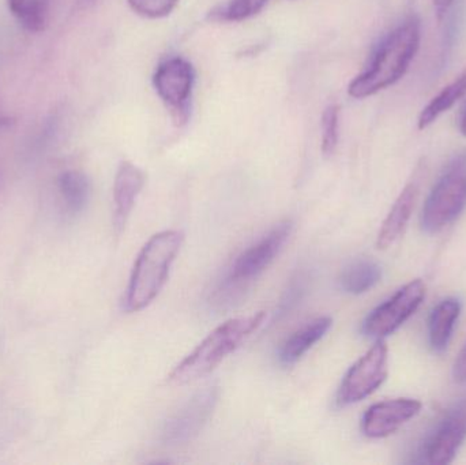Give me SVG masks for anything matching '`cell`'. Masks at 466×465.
<instances>
[{"mask_svg": "<svg viewBox=\"0 0 466 465\" xmlns=\"http://www.w3.org/2000/svg\"><path fill=\"white\" fill-rule=\"evenodd\" d=\"M420 40V22L415 16L389 33L375 51L369 67L350 82L348 87L350 97H370L399 82L415 59Z\"/></svg>", "mask_w": 466, "mask_h": 465, "instance_id": "6da1fadb", "label": "cell"}, {"mask_svg": "<svg viewBox=\"0 0 466 465\" xmlns=\"http://www.w3.org/2000/svg\"><path fill=\"white\" fill-rule=\"evenodd\" d=\"M182 232H158L142 248L128 283L126 308L130 313L144 310L160 294L168 280L169 270L182 248Z\"/></svg>", "mask_w": 466, "mask_h": 465, "instance_id": "7a4b0ae2", "label": "cell"}, {"mask_svg": "<svg viewBox=\"0 0 466 465\" xmlns=\"http://www.w3.org/2000/svg\"><path fill=\"white\" fill-rule=\"evenodd\" d=\"M265 321V313L238 317L216 328L186 359L169 374L175 385L190 384L212 373L228 355L235 352Z\"/></svg>", "mask_w": 466, "mask_h": 465, "instance_id": "3957f363", "label": "cell"}, {"mask_svg": "<svg viewBox=\"0 0 466 465\" xmlns=\"http://www.w3.org/2000/svg\"><path fill=\"white\" fill-rule=\"evenodd\" d=\"M466 207V153L451 160L423 207L421 226L430 234L442 231Z\"/></svg>", "mask_w": 466, "mask_h": 465, "instance_id": "277c9868", "label": "cell"}, {"mask_svg": "<svg viewBox=\"0 0 466 465\" xmlns=\"http://www.w3.org/2000/svg\"><path fill=\"white\" fill-rule=\"evenodd\" d=\"M388 346L378 340L345 376L337 395L339 406H350L372 395L388 379Z\"/></svg>", "mask_w": 466, "mask_h": 465, "instance_id": "5b68a950", "label": "cell"}, {"mask_svg": "<svg viewBox=\"0 0 466 465\" xmlns=\"http://www.w3.org/2000/svg\"><path fill=\"white\" fill-rule=\"evenodd\" d=\"M426 298V284L413 280L405 284L393 297L370 313L363 324V333L369 338L382 340L396 332L416 313Z\"/></svg>", "mask_w": 466, "mask_h": 465, "instance_id": "8992f818", "label": "cell"}, {"mask_svg": "<svg viewBox=\"0 0 466 465\" xmlns=\"http://www.w3.org/2000/svg\"><path fill=\"white\" fill-rule=\"evenodd\" d=\"M290 232L292 223L289 220L277 224L259 242L247 248L232 262L224 286L227 288H238L243 284L249 283L252 278H258L279 256Z\"/></svg>", "mask_w": 466, "mask_h": 465, "instance_id": "52a82bcc", "label": "cell"}, {"mask_svg": "<svg viewBox=\"0 0 466 465\" xmlns=\"http://www.w3.org/2000/svg\"><path fill=\"white\" fill-rule=\"evenodd\" d=\"M218 398L220 390L216 385L197 393L177 414L167 420L161 433L164 444L177 447L193 441L215 412Z\"/></svg>", "mask_w": 466, "mask_h": 465, "instance_id": "ba28073f", "label": "cell"}, {"mask_svg": "<svg viewBox=\"0 0 466 465\" xmlns=\"http://www.w3.org/2000/svg\"><path fill=\"white\" fill-rule=\"evenodd\" d=\"M196 84L193 65L183 57H171L161 63L153 76V85L158 97L177 120L186 119L191 95Z\"/></svg>", "mask_w": 466, "mask_h": 465, "instance_id": "9c48e42d", "label": "cell"}, {"mask_svg": "<svg viewBox=\"0 0 466 465\" xmlns=\"http://www.w3.org/2000/svg\"><path fill=\"white\" fill-rule=\"evenodd\" d=\"M466 440V398L449 409L426 445V460L432 465L451 464Z\"/></svg>", "mask_w": 466, "mask_h": 465, "instance_id": "30bf717a", "label": "cell"}, {"mask_svg": "<svg viewBox=\"0 0 466 465\" xmlns=\"http://www.w3.org/2000/svg\"><path fill=\"white\" fill-rule=\"evenodd\" d=\"M421 403L415 399H393L380 401L367 409L361 422L364 436L369 439H385L418 417Z\"/></svg>", "mask_w": 466, "mask_h": 465, "instance_id": "8fae6325", "label": "cell"}, {"mask_svg": "<svg viewBox=\"0 0 466 465\" xmlns=\"http://www.w3.org/2000/svg\"><path fill=\"white\" fill-rule=\"evenodd\" d=\"M144 186V171L130 161H123L114 183V227L117 234L125 229Z\"/></svg>", "mask_w": 466, "mask_h": 465, "instance_id": "7c38bea8", "label": "cell"}, {"mask_svg": "<svg viewBox=\"0 0 466 465\" xmlns=\"http://www.w3.org/2000/svg\"><path fill=\"white\" fill-rule=\"evenodd\" d=\"M418 191V183L410 182L394 202L393 207L383 221L380 234H378L377 246L380 250L390 248L407 228L408 221L415 209Z\"/></svg>", "mask_w": 466, "mask_h": 465, "instance_id": "4fadbf2b", "label": "cell"}, {"mask_svg": "<svg viewBox=\"0 0 466 465\" xmlns=\"http://www.w3.org/2000/svg\"><path fill=\"white\" fill-rule=\"evenodd\" d=\"M331 318L320 317L296 330L279 347V362L282 366H292L301 359L318 341L325 338L331 328Z\"/></svg>", "mask_w": 466, "mask_h": 465, "instance_id": "5bb4252c", "label": "cell"}, {"mask_svg": "<svg viewBox=\"0 0 466 465\" xmlns=\"http://www.w3.org/2000/svg\"><path fill=\"white\" fill-rule=\"evenodd\" d=\"M460 313H461V305L453 298L438 303L431 311L429 319V340L430 346L435 352H442L448 349Z\"/></svg>", "mask_w": 466, "mask_h": 465, "instance_id": "9a60e30c", "label": "cell"}, {"mask_svg": "<svg viewBox=\"0 0 466 465\" xmlns=\"http://www.w3.org/2000/svg\"><path fill=\"white\" fill-rule=\"evenodd\" d=\"M382 278L380 265L371 259H358L345 268L339 284L350 295H361L377 286Z\"/></svg>", "mask_w": 466, "mask_h": 465, "instance_id": "2e32d148", "label": "cell"}, {"mask_svg": "<svg viewBox=\"0 0 466 465\" xmlns=\"http://www.w3.org/2000/svg\"><path fill=\"white\" fill-rule=\"evenodd\" d=\"M466 93V71L454 79L451 85L443 87L442 92L438 93L420 112V116L418 120L419 130L431 126L441 115L448 112L454 104L459 103Z\"/></svg>", "mask_w": 466, "mask_h": 465, "instance_id": "e0dca14e", "label": "cell"}, {"mask_svg": "<svg viewBox=\"0 0 466 465\" xmlns=\"http://www.w3.org/2000/svg\"><path fill=\"white\" fill-rule=\"evenodd\" d=\"M59 194L65 212L71 216L78 215L89 201V179L79 171L65 172L59 177Z\"/></svg>", "mask_w": 466, "mask_h": 465, "instance_id": "ac0fdd59", "label": "cell"}, {"mask_svg": "<svg viewBox=\"0 0 466 465\" xmlns=\"http://www.w3.org/2000/svg\"><path fill=\"white\" fill-rule=\"evenodd\" d=\"M51 0H8V8L19 24L30 32L46 27Z\"/></svg>", "mask_w": 466, "mask_h": 465, "instance_id": "d6986e66", "label": "cell"}, {"mask_svg": "<svg viewBox=\"0 0 466 465\" xmlns=\"http://www.w3.org/2000/svg\"><path fill=\"white\" fill-rule=\"evenodd\" d=\"M339 106L331 104L322 115V152L333 155L339 144Z\"/></svg>", "mask_w": 466, "mask_h": 465, "instance_id": "ffe728a7", "label": "cell"}, {"mask_svg": "<svg viewBox=\"0 0 466 465\" xmlns=\"http://www.w3.org/2000/svg\"><path fill=\"white\" fill-rule=\"evenodd\" d=\"M180 0H127L128 5L137 15L149 19L168 16L179 5Z\"/></svg>", "mask_w": 466, "mask_h": 465, "instance_id": "44dd1931", "label": "cell"}, {"mask_svg": "<svg viewBox=\"0 0 466 465\" xmlns=\"http://www.w3.org/2000/svg\"><path fill=\"white\" fill-rule=\"evenodd\" d=\"M268 0H231L220 13H216L218 19L224 21H243L259 13Z\"/></svg>", "mask_w": 466, "mask_h": 465, "instance_id": "7402d4cb", "label": "cell"}, {"mask_svg": "<svg viewBox=\"0 0 466 465\" xmlns=\"http://www.w3.org/2000/svg\"><path fill=\"white\" fill-rule=\"evenodd\" d=\"M304 291V278L301 276H298V278H293L292 283H290L289 288H288L287 294H285L284 299L279 303V313L285 314L299 302L300 299V295L303 294Z\"/></svg>", "mask_w": 466, "mask_h": 465, "instance_id": "603a6c76", "label": "cell"}, {"mask_svg": "<svg viewBox=\"0 0 466 465\" xmlns=\"http://www.w3.org/2000/svg\"><path fill=\"white\" fill-rule=\"evenodd\" d=\"M453 376L457 382H466V344L454 362Z\"/></svg>", "mask_w": 466, "mask_h": 465, "instance_id": "cb8c5ba5", "label": "cell"}, {"mask_svg": "<svg viewBox=\"0 0 466 465\" xmlns=\"http://www.w3.org/2000/svg\"><path fill=\"white\" fill-rule=\"evenodd\" d=\"M434 2L435 8H437L440 16L445 15L446 11L451 7L454 0H432Z\"/></svg>", "mask_w": 466, "mask_h": 465, "instance_id": "d4e9b609", "label": "cell"}, {"mask_svg": "<svg viewBox=\"0 0 466 465\" xmlns=\"http://www.w3.org/2000/svg\"><path fill=\"white\" fill-rule=\"evenodd\" d=\"M460 128H461L462 136H466V111L464 116H462L461 126H460Z\"/></svg>", "mask_w": 466, "mask_h": 465, "instance_id": "484cf974", "label": "cell"}]
</instances>
